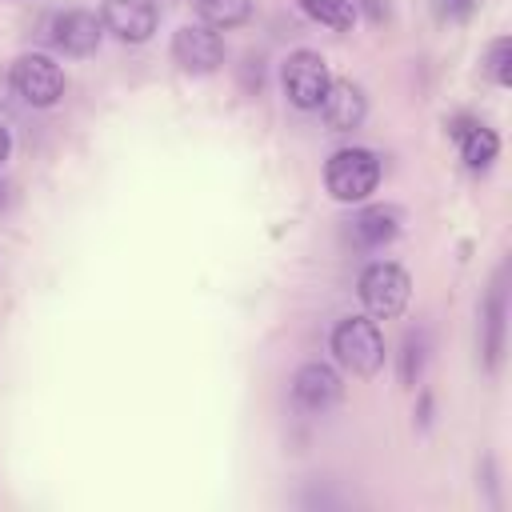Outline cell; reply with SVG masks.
Returning <instances> with one entry per match:
<instances>
[{
	"mask_svg": "<svg viewBox=\"0 0 512 512\" xmlns=\"http://www.w3.org/2000/svg\"><path fill=\"white\" fill-rule=\"evenodd\" d=\"M380 172H384L380 156L372 148H356L352 144V148H340V152L328 156V164H324V188L340 204H360V200H368L380 188Z\"/></svg>",
	"mask_w": 512,
	"mask_h": 512,
	"instance_id": "6da1fadb",
	"label": "cell"
},
{
	"mask_svg": "<svg viewBox=\"0 0 512 512\" xmlns=\"http://www.w3.org/2000/svg\"><path fill=\"white\" fill-rule=\"evenodd\" d=\"M332 356L340 368H348L352 376H376L384 368V332L372 316H344L332 336Z\"/></svg>",
	"mask_w": 512,
	"mask_h": 512,
	"instance_id": "7a4b0ae2",
	"label": "cell"
},
{
	"mask_svg": "<svg viewBox=\"0 0 512 512\" xmlns=\"http://www.w3.org/2000/svg\"><path fill=\"white\" fill-rule=\"evenodd\" d=\"M360 304L372 320H396L412 300V276L392 260H372L360 272Z\"/></svg>",
	"mask_w": 512,
	"mask_h": 512,
	"instance_id": "3957f363",
	"label": "cell"
},
{
	"mask_svg": "<svg viewBox=\"0 0 512 512\" xmlns=\"http://www.w3.org/2000/svg\"><path fill=\"white\" fill-rule=\"evenodd\" d=\"M328 84H332V72H328V60L320 52L296 48V52L284 56V64H280V88H284V96H288L292 108L316 112L320 100H324V92H328Z\"/></svg>",
	"mask_w": 512,
	"mask_h": 512,
	"instance_id": "277c9868",
	"label": "cell"
},
{
	"mask_svg": "<svg viewBox=\"0 0 512 512\" xmlns=\"http://www.w3.org/2000/svg\"><path fill=\"white\" fill-rule=\"evenodd\" d=\"M12 92L32 108H52L64 96V68L44 52H24L8 68Z\"/></svg>",
	"mask_w": 512,
	"mask_h": 512,
	"instance_id": "5b68a950",
	"label": "cell"
},
{
	"mask_svg": "<svg viewBox=\"0 0 512 512\" xmlns=\"http://www.w3.org/2000/svg\"><path fill=\"white\" fill-rule=\"evenodd\" d=\"M100 24L120 44H148L160 28L156 0H100Z\"/></svg>",
	"mask_w": 512,
	"mask_h": 512,
	"instance_id": "8992f818",
	"label": "cell"
},
{
	"mask_svg": "<svg viewBox=\"0 0 512 512\" xmlns=\"http://www.w3.org/2000/svg\"><path fill=\"white\" fill-rule=\"evenodd\" d=\"M172 60L192 76H208V72H216L224 64V40H220L216 28H208L200 20L196 24H180L172 32Z\"/></svg>",
	"mask_w": 512,
	"mask_h": 512,
	"instance_id": "52a82bcc",
	"label": "cell"
},
{
	"mask_svg": "<svg viewBox=\"0 0 512 512\" xmlns=\"http://www.w3.org/2000/svg\"><path fill=\"white\" fill-rule=\"evenodd\" d=\"M48 40L56 44V52L64 56H92L104 40V24L96 12L88 8H64L52 16V28H48Z\"/></svg>",
	"mask_w": 512,
	"mask_h": 512,
	"instance_id": "ba28073f",
	"label": "cell"
},
{
	"mask_svg": "<svg viewBox=\"0 0 512 512\" xmlns=\"http://www.w3.org/2000/svg\"><path fill=\"white\" fill-rule=\"evenodd\" d=\"M340 396H344V380H340V372L332 364L308 360V364L296 368V376H292V400L304 412H328Z\"/></svg>",
	"mask_w": 512,
	"mask_h": 512,
	"instance_id": "9c48e42d",
	"label": "cell"
},
{
	"mask_svg": "<svg viewBox=\"0 0 512 512\" xmlns=\"http://www.w3.org/2000/svg\"><path fill=\"white\" fill-rule=\"evenodd\" d=\"M316 112L324 116L328 132H352V128L364 124V116H368V100H364V92H360L352 80H332Z\"/></svg>",
	"mask_w": 512,
	"mask_h": 512,
	"instance_id": "30bf717a",
	"label": "cell"
},
{
	"mask_svg": "<svg viewBox=\"0 0 512 512\" xmlns=\"http://www.w3.org/2000/svg\"><path fill=\"white\" fill-rule=\"evenodd\" d=\"M452 136H456V144H460V160H464L472 172H484V168L500 156V136H496L488 124H480V120H460V124L452 128Z\"/></svg>",
	"mask_w": 512,
	"mask_h": 512,
	"instance_id": "8fae6325",
	"label": "cell"
},
{
	"mask_svg": "<svg viewBox=\"0 0 512 512\" xmlns=\"http://www.w3.org/2000/svg\"><path fill=\"white\" fill-rule=\"evenodd\" d=\"M352 236L364 248H384L400 236V212L392 204H368L352 216Z\"/></svg>",
	"mask_w": 512,
	"mask_h": 512,
	"instance_id": "7c38bea8",
	"label": "cell"
},
{
	"mask_svg": "<svg viewBox=\"0 0 512 512\" xmlns=\"http://www.w3.org/2000/svg\"><path fill=\"white\" fill-rule=\"evenodd\" d=\"M504 316H508V288H504V268H500L496 280H492V292H488V300H484V328H488L484 356H488L492 368H496L500 356H504Z\"/></svg>",
	"mask_w": 512,
	"mask_h": 512,
	"instance_id": "4fadbf2b",
	"label": "cell"
},
{
	"mask_svg": "<svg viewBox=\"0 0 512 512\" xmlns=\"http://www.w3.org/2000/svg\"><path fill=\"white\" fill-rule=\"evenodd\" d=\"M200 24L224 32V28H240L252 16V0H196Z\"/></svg>",
	"mask_w": 512,
	"mask_h": 512,
	"instance_id": "5bb4252c",
	"label": "cell"
},
{
	"mask_svg": "<svg viewBox=\"0 0 512 512\" xmlns=\"http://www.w3.org/2000/svg\"><path fill=\"white\" fill-rule=\"evenodd\" d=\"M296 8H300L308 20H316V24L332 28V32H348V28L356 24L352 0H296Z\"/></svg>",
	"mask_w": 512,
	"mask_h": 512,
	"instance_id": "9a60e30c",
	"label": "cell"
},
{
	"mask_svg": "<svg viewBox=\"0 0 512 512\" xmlns=\"http://www.w3.org/2000/svg\"><path fill=\"white\" fill-rule=\"evenodd\" d=\"M484 72H488L500 88L512 84V36L488 40V48H484Z\"/></svg>",
	"mask_w": 512,
	"mask_h": 512,
	"instance_id": "2e32d148",
	"label": "cell"
},
{
	"mask_svg": "<svg viewBox=\"0 0 512 512\" xmlns=\"http://www.w3.org/2000/svg\"><path fill=\"white\" fill-rule=\"evenodd\" d=\"M432 8H436L440 20H468L476 0H432Z\"/></svg>",
	"mask_w": 512,
	"mask_h": 512,
	"instance_id": "e0dca14e",
	"label": "cell"
},
{
	"mask_svg": "<svg viewBox=\"0 0 512 512\" xmlns=\"http://www.w3.org/2000/svg\"><path fill=\"white\" fill-rule=\"evenodd\" d=\"M8 152H12V132H8L4 124H0V164L8 160Z\"/></svg>",
	"mask_w": 512,
	"mask_h": 512,
	"instance_id": "ac0fdd59",
	"label": "cell"
}]
</instances>
